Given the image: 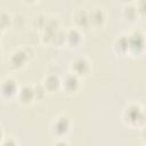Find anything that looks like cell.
Masks as SVG:
<instances>
[{
    "mask_svg": "<svg viewBox=\"0 0 146 146\" xmlns=\"http://www.w3.org/2000/svg\"><path fill=\"white\" fill-rule=\"evenodd\" d=\"M70 125H71V122L68 117L65 115H60L52 123V132L57 136H64L70 130Z\"/></svg>",
    "mask_w": 146,
    "mask_h": 146,
    "instance_id": "cell-1",
    "label": "cell"
},
{
    "mask_svg": "<svg viewBox=\"0 0 146 146\" xmlns=\"http://www.w3.org/2000/svg\"><path fill=\"white\" fill-rule=\"evenodd\" d=\"M72 70L75 75H86L89 72V63L87 59L79 57L72 63Z\"/></svg>",
    "mask_w": 146,
    "mask_h": 146,
    "instance_id": "cell-2",
    "label": "cell"
},
{
    "mask_svg": "<svg viewBox=\"0 0 146 146\" xmlns=\"http://www.w3.org/2000/svg\"><path fill=\"white\" fill-rule=\"evenodd\" d=\"M17 91V84L13 79L5 80L0 86V92L3 97H11Z\"/></svg>",
    "mask_w": 146,
    "mask_h": 146,
    "instance_id": "cell-3",
    "label": "cell"
},
{
    "mask_svg": "<svg viewBox=\"0 0 146 146\" xmlns=\"http://www.w3.org/2000/svg\"><path fill=\"white\" fill-rule=\"evenodd\" d=\"M129 49L132 51H140L144 48V36L140 33H133L130 38H128Z\"/></svg>",
    "mask_w": 146,
    "mask_h": 146,
    "instance_id": "cell-4",
    "label": "cell"
},
{
    "mask_svg": "<svg viewBox=\"0 0 146 146\" xmlns=\"http://www.w3.org/2000/svg\"><path fill=\"white\" fill-rule=\"evenodd\" d=\"M125 119L131 124H138L139 121H143V113L137 106H130L125 111Z\"/></svg>",
    "mask_w": 146,
    "mask_h": 146,
    "instance_id": "cell-5",
    "label": "cell"
},
{
    "mask_svg": "<svg viewBox=\"0 0 146 146\" xmlns=\"http://www.w3.org/2000/svg\"><path fill=\"white\" fill-rule=\"evenodd\" d=\"M89 15V23L92 25H102L105 21V14L102 8H94Z\"/></svg>",
    "mask_w": 146,
    "mask_h": 146,
    "instance_id": "cell-6",
    "label": "cell"
},
{
    "mask_svg": "<svg viewBox=\"0 0 146 146\" xmlns=\"http://www.w3.org/2000/svg\"><path fill=\"white\" fill-rule=\"evenodd\" d=\"M63 88L67 91V92H74L78 88H79V80L78 76L75 74H70L66 75L64 81H63Z\"/></svg>",
    "mask_w": 146,
    "mask_h": 146,
    "instance_id": "cell-7",
    "label": "cell"
},
{
    "mask_svg": "<svg viewBox=\"0 0 146 146\" xmlns=\"http://www.w3.org/2000/svg\"><path fill=\"white\" fill-rule=\"evenodd\" d=\"M26 58H27V55H26L25 51H23V50H17V51H15V52L13 54V56L10 57V64H11V66H14V67H21V66L25 63Z\"/></svg>",
    "mask_w": 146,
    "mask_h": 146,
    "instance_id": "cell-8",
    "label": "cell"
},
{
    "mask_svg": "<svg viewBox=\"0 0 146 146\" xmlns=\"http://www.w3.org/2000/svg\"><path fill=\"white\" fill-rule=\"evenodd\" d=\"M59 84H60V81L56 75H49L46 78V80L43 82V88L47 91L52 92L59 88Z\"/></svg>",
    "mask_w": 146,
    "mask_h": 146,
    "instance_id": "cell-9",
    "label": "cell"
},
{
    "mask_svg": "<svg viewBox=\"0 0 146 146\" xmlns=\"http://www.w3.org/2000/svg\"><path fill=\"white\" fill-rule=\"evenodd\" d=\"M18 97H19V100L24 104H27L30 103L33 98H34V91L31 87L29 86H24L21 90H19V94H18Z\"/></svg>",
    "mask_w": 146,
    "mask_h": 146,
    "instance_id": "cell-10",
    "label": "cell"
},
{
    "mask_svg": "<svg viewBox=\"0 0 146 146\" xmlns=\"http://www.w3.org/2000/svg\"><path fill=\"white\" fill-rule=\"evenodd\" d=\"M74 22L76 25L79 26H87L89 24V15H88V11L81 9V10H78L75 14H74Z\"/></svg>",
    "mask_w": 146,
    "mask_h": 146,
    "instance_id": "cell-11",
    "label": "cell"
},
{
    "mask_svg": "<svg viewBox=\"0 0 146 146\" xmlns=\"http://www.w3.org/2000/svg\"><path fill=\"white\" fill-rule=\"evenodd\" d=\"M114 49H115V51H116V52H120V54H123V52L128 51V50H129L128 36H124V35L119 36V38L115 40Z\"/></svg>",
    "mask_w": 146,
    "mask_h": 146,
    "instance_id": "cell-12",
    "label": "cell"
},
{
    "mask_svg": "<svg viewBox=\"0 0 146 146\" xmlns=\"http://www.w3.org/2000/svg\"><path fill=\"white\" fill-rule=\"evenodd\" d=\"M66 40L71 46H78L81 41V35L76 30H71L66 34Z\"/></svg>",
    "mask_w": 146,
    "mask_h": 146,
    "instance_id": "cell-13",
    "label": "cell"
},
{
    "mask_svg": "<svg viewBox=\"0 0 146 146\" xmlns=\"http://www.w3.org/2000/svg\"><path fill=\"white\" fill-rule=\"evenodd\" d=\"M137 15H138V10H137L135 7H132V6H127V7H124V9H123V17H124L127 21L133 22V21L136 19Z\"/></svg>",
    "mask_w": 146,
    "mask_h": 146,
    "instance_id": "cell-14",
    "label": "cell"
},
{
    "mask_svg": "<svg viewBox=\"0 0 146 146\" xmlns=\"http://www.w3.org/2000/svg\"><path fill=\"white\" fill-rule=\"evenodd\" d=\"M9 24V16L6 14H0V27H5Z\"/></svg>",
    "mask_w": 146,
    "mask_h": 146,
    "instance_id": "cell-15",
    "label": "cell"
},
{
    "mask_svg": "<svg viewBox=\"0 0 146 146\" xmlns=\"http://www.w3.org/2000/svg\"><path fill=\"white\" fill-rule=\"evenodd\" d=\"M24 1H26V2H34L35 0H24Z\"/></svg>",
    "mask_w": 146,
    "mask_h": 146,
    "instance_id": "cell-16",
    "label": "cell"
},
{
    "mask_svg": "<svg viewBox=\"0 0 146 146\" xmlns=\"http://www.w3.org/2000/svg\"><path fill=\"white\" fill-rule=\"evenodd\" d=\"M1 138H2V130L0 129V140H1Z\"/></svg>",
    "mask_w": 146,
    "mask_h": 146,
    "instance_id": "cell-17",
    "label": "cell"
},
{
    "mask_svg": "<svg viewBox=\"0 0 146 146\" xmlns=\"http://www.w3.org/2000/svg\"><path fill=\"white\" fill-rule=\"evenodd\" d=\"M122 1H131V0H122Z\"/></svg>",
    "mask_w": 146,
    "mask_h": 146,
    "instance_id": "cell-18",
    "label": "cell"
},
{
    "mask_svg": "<svg viewBox=\"0 0 146 146\" xmlns=\"http://www.w3.org/2000/svg\"><path fill=\"white\" fill-rule=\"evenodd\" d=\"M0 32H1V27H0Z\"/></svg>",
    "mask_w": 146,
    "mask_h": 146,
    "instance_id": "cell-19",
    "label": "cell"
},
{
    "mask_svg": "<svg viewBox=\"0 0 146 146\" xmlns=\"http://www.w3.org/2000/svg\"><path fill=\"white\" fill-rule=\"evenodd\" d=\"M0 54H1V50H0Z\"/></svg>",
    "mask_w": 146,
    "mask_h": 146,
    "instance_id": "cell-20",
    "label": "cell"
}]
</instances>
